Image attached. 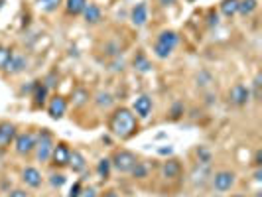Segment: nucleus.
<instances>
[{"instance_id": "dca6fc26", "label": "nucleus", "mask_w": 262, "mask_h": 197, "mask_svg": "<svg viewBox=\"0 0 262 197\" xmlns=\"http://www.w3.org/2000/svg\"><path fill=\"white\" fill-rule=\"evenodd\" d=\"M181 174V164L177 160H168L164 166H162V176L168 178V180H174Z\"/></svg>"}, {"instance_id": "1a4fd4ad", "label": "nucleus", "mask_w": 262, "mask_h": 197, "mask_svg": "<svg viewBox=\"0 0 262 197\" xmlns=\"http://www.w3.org/2000/svg\"><path fill=\"white\" fill-rule=\"evenodd\" d=\"M132 108H134V112H136L140 119H148L150 112H152V99H150L148 95H140V97L134 99Z\"/></svg>"}, {"instance_id": "f704fd0d", "label": "nucleus", "mask_w": 262, "mask_h": 197, "mask_svg": "<svg viewBox=\"0 0 262 197\" xmlns=\"http://www.w3.org/2000/svg\"><path fill=\"white\" fill-rule=\"evenodd\" d=\"M172 148H170V146H168V148H160V150H158V154H162V156H166V154H172Z\"/></svg>"}, {"instance_id": "4c0bfd02", "label": "nucleus", "mask_w": 262, "mask_h": 197, "mask_svg": "<svg viewBox=\"0 0 262 197\" xmlns=\"http://www.w3.org/2000/svg\"><path fill=\"white\" fill-rule=\"evenodd\" d=\"M254 180H256V182H260V180H262V172H260V170H256V174H254Z\"/></svg>"}, {"instance_id": "4468645a", "label": "nucleus", "mask_w": 262, "mask_h": 197, "mask_svg": "<svg viewBox=\"0 0 262 197\" xmlns=\"http://www.w3.org/2000/svg\"><path fill=\"white\" fill-rule=\"evenodd\" d=\"M16 136L14 124L10 122H0V146H8Z\"/></svg>"}, {"instance_id": "f3484780", "label": "nucleus", "mask_w": 262, "mask_h": 197, "mask_svg": "<svg viewBox=\"0 0 262 197\" xmlns=\"http://www.w3.org/2000/svg\"><path fill=\"white\" fill-rule=\"evenodd\" d=\"M83 18L87 24H97L101 20V8L97 4H87L85 10H83Z\"/></svg>"}, {"instance_id": "4be33fe9", "label": "nucleus", "mask_w": 262, "mask_h": 197, "mask_svg": "<svg viewBox=\"0 0 262 197\" xmlns=\"http://www.w3.org/2000/svg\"><path fill=\"white\" fill-rule=\"evenodd\" d=\"M97 174H99L101 180H109V176H111V160H109V158L99 160V164H97Z\"/></svg>"}, {"instance_id": "c9c22d12", "label": "nucleus", "mask_w": 262, "mask_h": 197, "mask_svg": "<svg viewBox=\"0 0 262 197\" xmlns=\"http://www.w3.org/2000/svg\"><path fill=\"white\" fill-rule=\"evenodd\" d=\"M260 156H262V154H260V150H258V152H256V156H254V164H256V166H260V164H262Z\"/></svg>"}, {"instance_id": "5701e85b", "label": "nucleus", "mask_w": 262, "mask_h": 197, "mask_svg": "<svg viewBox=\"0 0 262 197\" xmlns=\"http://www.w3.org/2000/svg\"><path fill=\"white\" fill-rule=\"evenodd\" d=\"M134 67H136L138 71H142V73L152 69V65H150V61H148V58H146L144 53H136V58H134Z\"/></svg>"}, {"instance_id": "2eb2a0df", "label": "nucleus", "mask_w": 262, "mask_h": 197, "mask_svg": "<svg viewBox=\"0 0 262 197\" xmlns=\"http://www.w3.org/2000/svg\"><path fill=\"white\" fill-rule=\"evenodd\" d=\"M67 166L71 167L75 174H79V172H83L85 167H87V162H85V156L81 154L79 150H71L69 154V164Z\"/></svg>"}, {"instance_id": "473e14b6", "label": "nucleus", "mask_w": 262, "mask_h": 197, "mask_svg": "<svg viewBox=\"0 0 262 197\" xmlns=\"http://www.w3.org/2000/svg\"><path fill=\"white\" fill-rule=\"evenodd\" d=\"M8 197H28V193H26L24 189H12Z\"/></svg>"}, {"instance_id": "393cba45", "label": "nucleus", "mask_w": 262, "mask_h": 197, "mask_svg": "<svg viewBox=\"0 0 262 197\" xmlns=\"http://www.w3.org/2000/svg\"><path fill=\"white\" fill-rule=\"evenodd\" d=\"M134 178H138V180H142V178H146L148 176V166H146L144 162H136V166L132 167L130 172Z\"/></svg>"}, {"instance_id": "58836bf2", "label": "nucleus", "mask_w": 262, "mask_h": 197, "mask_svg": "<svg viewBox=\"0 0 262 197\" xmlns=\"http://www.w3.org/2000/svg\"><path fill=\"white\" fill-rule=\"evenodd\" d=\"M102 197H118V195H117V191H107Z\"/></svg>"}, {"instance_id": "a878e982", "label": "nucleus", "mask_w": 262, "mask_h": 197, "mask_svg": "<svg viewBox=\"0 0 262 197\" xmlns=\"http://www.w3.org/2000/svg\"><path fill=\"white\" fill-rule=\"evenodd\" d=\"M87 99H89V93L85 91V89H77V91L73 93V105H77V106L85 105Z\"/></svg>"}, {"instance_id": "ea45409f", "label": "nucleus", "mask_w": 262, "mask_h": 197, "mask_svg": "<svg viewBox=\"0 0 262 197\" xmlns=\"http://www.w3.org/2000/svg\"><path fill=\"white\" fill-rule=\"evenodd\" d=\"M254 197H262V193L258 191V193H254Z\"/></svg>"}, {"instance_id": "79ce46f5", "label": "nucleus", "mask_w": 262, "mask_h": 197, "mask_svg": "<svg viewBox=\"0 0 262 197\" xmlns=\"http://www.w3.org/2000/svg\"><path fill=\"white\" fill-rule=\"evenodd\" d=\"M188 2H195V0H188Z\"/></svg>"}, {"instance_id": "bb28decb", "label": "nucleus", "mask_w": 262, "mask_h": 197, "mask_svg": "<svg viewBox=\"0 0 262 197\" xmlns=\"http://www.w3.org/2000/svg\"><path fill=\"white\" fill-rule=\"evenodd\" d=\"M113 97L109 95V93H99L97 95V105L101 106V108H109V106H113Z\"/></svg>"}, {"instance_id": "f8f14e48", "label": "nucleus", "mask_w": 262, "mask_h": 197, "mask_svg": "<svg viewBox=\"0 0 262 197\" xmlns=\"http://www.w3.org/2000/svg\"><path fill=\"white\" fill-rule=\"evenodd\" d=\"M130 20L134 26H144L146 22H148V6H146V2H138L134 8H132L130 12Z\"/></svg>"}, {"instance_id": "6e6552de", "label": "nucleus", "mask_w": 262, "mask_h": 197, "mask_svg": "<svg viewBox=\"0 0 262 197\" xmlns=\"http://www.w3.org/2000/svg\"><path fill=\"white\" fill-rule=\"evenodd\" d=\"M69 146L65 144V142H59V144H54V150H51V158L49 160H54V164L56 166H67L69 164Z\"/></svg>"}, {"instance_id": "a19ab883", "label": "nucleus", "mask_w": 262, "mask_h": 197, "mask_svg": "<svg viewBox=\"0 0 262 197\" xmlns=\"http://www.w3.org/2000/svg\"><path fill=\"white\" fill-rule=\"evenodd\" d=\"M233 197H245V195H239V193H237V195H233Z\"/></svg>"}, {"instance_id": "0eeeda50", "label": "nucleus", "mask_w": 262, "mask_h": 197, "mask_svg": "<svg viewBox=\"0 0 262 197\" xmlns=\"http://www.w3.org/2000/svg\"><path fill=\"white\" fill-rule=\"evenodd\" d=\"M248 99H250V89L243 83H237L229 93V101L234 106H245L248 103Z\"/></svg>"}, {"instance_id": "412c9836", "label": "nucleus", "mask_w": 262, "mask_h": 197, "mask_svg": "<svg viewBox=\"0 0 262 197\" xmlns=\"http://www.w3.org/2000/svg\"><path fill=\"white\" fill-rule=\"evenodd\" d=\"M256 8H258V2L256 0H239V12L243 16L252 14Z\"/></svg>"}, {"instance_id": "f257e3e1", "label": "nucleus", "mask_w": 262, "mask_h": 197, "mask_svg": "<svg viewBox=\"0 0 262 197\" xmlns=\"http://www.w3.org/2000/svg\"><path fill=\"white\" fill-rule=\"evenodd\" d=\"M109 128L111 132L118 136L120 140H128L130 136H134L138 132V122H136V117L132 115L130 108L126 106H120L115 110V115L111 117L109 121Z\"/></svg>"}, {"instance_id": "c756f323", "label": "nucleus", "mask_w": 262, "mask_h": 197, "mask_svg": "<svg viewBox=\"0 0 262 197\" xmlns=\"http://www.w3.org/2000/svg\"><path fill=\"white\" fill-rule=\"evenodd\" d=\"M49 183H51L54 187H61V185L65 183V176H61V174H54V176L49 178Z\"/></svg>"}, {"instance_id": "423d86ee", "label": "nucleus", "mask_w": 262, "mask_h": 197, "mask_svg": "<svg viewBox=\"0 0 262 197\" xmlns=\"http://www.w3.org/2000/svg\"><path fill=\"white\" fill-rule=\"evenodd\" d=\"M14 146H16V152L20 156H28L30 152L36 148V136L32 132H22V134L16 136Z\"/></svg>"}, {"instance_id": "9b49d317", "label": "nucleus", "mask_w": 262, "mask_h": 197, "mask_svg": "<svg viewBox=\"0 0 262 197\" xmlns=\"http://www.w3.org/2000/svg\"><path fill=\"white\" fill-rule=\"evenodd\" d=\"M26 67H28V60H26L24 55H20V53H12V58L8 60L4 69H6L8 73H12V75H18V73H22Z\"/></svg>"}, {"instance_id": "f03ea898", "label": "nucleus", "mask_w": 262, "mask_h": 197, "mask_svg": "<svg viewBox=\"0 0 262 197\" xmlns=\"http://www.w3.org/2000/svg\"><path fill=\"white\" fill-rule=\"evenodd\" d=\"M177 42H179V38H177L175 32H162L158 36V40H156V44H154V55L158 60H168L172 55V51L175 49V46H177Z\"/></svg>"}, {"instance_id": "9d476101", "label": "nucleus", "mask_w": 262, "mask_h": 197, "mask_svg": "<svg viewBox=\"0 0 262 197\" xmlns=\"http://www.w3.org/2000/svg\"><path fill=\"white\" fill-rule=\"evenodd\" d=\"M65 110H67V101L63 97H54L49 101V105H47V112H49V117L54 121H59L65 115Z\"/></svg>"}, {"instance_id": "72a5a7b5", "label": "nucleus", "mask_w": 262, "mask_h": 197, "mask_svg": "<svg viewBox=\"0 0 262 197\" xmlns=\"http://www.w3.org/2000/svg\"><path fill=\"white\" fill-rule=\"evenodd\" d=\"M217 22H219L217 14H215V12H211V14H209V24H211V26H213V24L217 26Z\"/></svg>"}, {"instance_id": "c85d7f7f", "label": "nucleus", "mask_w": 262, "mask_h": 197, "mask_svg": "<svg viewBox=\"0 0 262 197\" xmlns=\"http://www.w3.org/2000/svg\"><path fill=\"white\" fill-rule=\"evenodd\" d=\"M260 81H262L260 75L254 77V83H252V93H250V95H252V99H256V101L260 99Z\"/></svg>"}, {"instance_id": "2f4dec72", "label": "nucleus", "mask_w": 262, "mask_h": 197, "mask_svg": "<svg viewBox=\"0 0 262 197\" xmlns=\"http://www.w3.org/2000/svg\"><path fill=\"white\" fill-rule=\"evenodd\" d=\"M79 197H97V189L95 187H89V189H83Z\"/></svg>"}, {"instance_id": "7c9ffc66", "label": "nucleus", "mask_w": 262, "mask_h": 197, "mask_svg": "<svg viewBox=\"0 0 262 197\" xmlns=\"http://www.w3.org/2000/svg\"><path fill=\"white\" fill-rule=\"evenodd\" d=\"M81 191H83V189H81V183L75 182L73 183V187H71V191H69V197H79L81 195Z\"/></svg>"}, {"instance_id": "a211bd4d", "label": "nucleus", "mask_w": 262, "mask_h": 197, "mask_svg": "<svg viewBox=\"0 0 262 197\" xmlns=\"http://www.w3.org/2000/svg\"><path fill=\"white\" fill-rule=\"evenodd\" d=\"M85 6H87V0H67V2H65L67 14H71V16L83 14Z\"/></svg>"}, {"instance_id": "6ab92c4d", "label": "nucleus", "mask_w": 262, "mask_h": 197, "mask_svg": "<svg viewBox=\"0 0 262 197\" xmlns=\"http://www.w3.org/2000/svg\"><path fill=\"white\" fill-rule=\"evenodd\" d=\"M45 95H47V87L44 83H36L34 85V103H36V106H44Z\"/></svg>"}, {"instance_id": "39448f33", "label": "nucleus", "mask_w": 262, "mask_h": 197, "mask_svg": "<svg viewBox=\"0 0 262 197\" xmlns=\"http://www.w3.org/2000/svg\"><path fill=\"white\" fill-rule=\"evenodd\" d=\"M234 176L233 172H229V170H221L217 172L215 176H213V187L221 191V193H225V191H229L231 187L234 185Z\"/></svg>"}, {"instance_id": "cd10ccee", "label": "nucleus", "mask_w": 262, "mask_h": 197, "mask_svg": "<svg viewBox=\"0 0 262 197\" xmlns=\"http://www.w3.org/2000/svg\"><path fill=\"white\" fill-rule=\"evenodd\" d=\"M12 49L10 47H4V46H0V69H4L6 67V63H8V60L12 58Z\"/></svg>"}, {"instance_id": "e433bc0d", "label": "nucleus", "mask_w": 262, "mask_h": 197, "mask_svg": "<svg viewBox=\"0 0 262 197\" xmlns=\"http://www.w3.org/2000/svg\"><path fill=\"white\" fill-rule=\"evenodd\" d=\"M162 6H170V4H174V0H158Z\"/></svg>"}, {"instance_id": "7ed1b4c3", "label": "nucleus", "mask_w": 262, "mask_h": 197, "mask_svg": "<svg viewBox=\"0 0 262 197\" xmlns=\"http://www.w3.org/2000/svg\"><path fill=\"white\" fill-rule=\"evenodd\" d=\"M36 158L38 162H47L51 158V150H54V138L49 134V130L44 128L40 132V136L36 138Z\"/></svg>"}, {"instance_id": "20e7f679", "label": "nucleus", "mask_w": 262, "mask_h": 197, "mask_svg": "<svg viewBox=\"0 0 262 197\" xmlns=\"http://www.w3.org/2000/svg\"><path fill=\"white\" fill-rule=\"evenodd\" d=\"M136 156L128 150H118L115 156H113V160H111V166H115L120 172V174H130L132 167L136 166Z\"/></svg>"}, {"instance_id": "b1692460", "label": "nucleus", "mask_w": 262, "mask_h": 197, "mask_svg": "<svg viewBox=\"0 0 262 197\" xmlns=\"http://www.w3.org/2000/svg\"><path fill=\"white\" fill-rule=\"evenodd\" d=\"M59 4H61V0H38V6H40L44 12H54V10H58Z\"/></svg>"}, {"instance_id": "aec40b11", "label": "nucleus", "mask_w": 262, "mask_h": 197, "mask_svg": "<svg viewBox=\"0 0 262 197\" xmlns=\"http://www.w3.org/2000/svg\"><path fill=\"white\" fill-rule=\"evenodd\" d=\"M221 12L227 18H233L239 12V0H223L221 2Z\"/></svg>"}, {"instance_id": "ddd939ff", "label": "nucleus", "mask_w": 262, "mask_h": 197, "mask_svg": "<svg viewBox=\"0 0 262 197\" xmlns=\"http://www.w3.org/2000/svg\"><path fill=\"white\" fill-rule=\"evenodd\" d=\"M22 180L26 185L30 187H40L42 185V174L36 170V167H26L24 172H22Z\"/></svg>"}]
</instances>
